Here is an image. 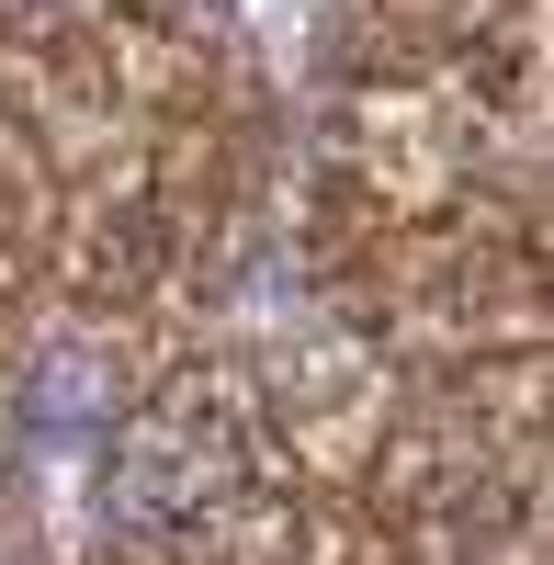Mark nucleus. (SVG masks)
I'll return each instance as SVG.
<instances>
[]
</instances>
